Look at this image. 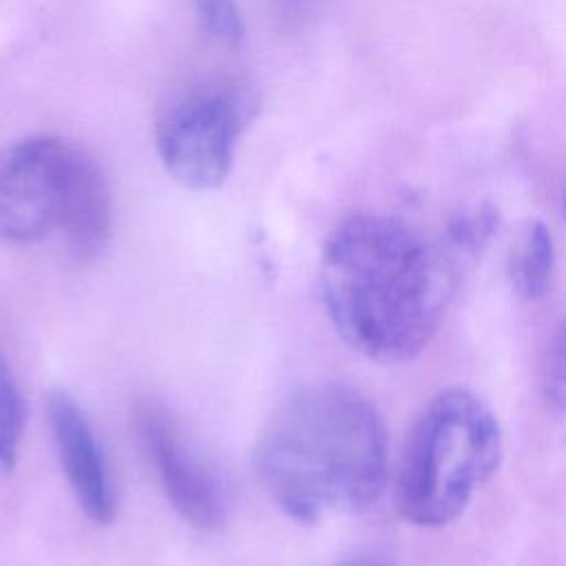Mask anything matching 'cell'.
Segmentation results:
<instances>
[{
	"label": "cell",
	"instance_id": "1",
	"mask_svg": "<svg viewBox=\"0 0 566 566\" xmlns=\"http://www.w3.org/2000/svg\"><path fill=\"white\" fill-rule=\"evenodd\" d=\"M449 274L429 245L385 214H352L325 239L318 294L338 336L378 363L418 356L433 338Z\"/></svg>",
	"mask_w": 566,
	"mask_h": 566
},
{
	"label": "cell",
	"instance_id": "2",
	"mask_svg": "<svg viewBox=\"0 0 566 566\" xmlns=\"http://www.w3.org/2000/svg\"><path fill=\"white\" fill-rule=\"evenodd\" d=\"M256 475L292 520L367 509L387 480V436L376 407L356 389L325 382L296 391L270 418Z\"/></svg>",
	"mask_w": 566,
	"mask_h": 566
},
{
	"label": "cell",
	"instance_id": "3",
	"mask_svg": "<svg viewBox=\"0 0 566 566\" xmlns=\"http://www.w3.org/2000/svg\"><path fill=\"white\" fill-rule=\"evenodd\" d=\"M502 460L493 411L467 389L438 394L416 418L402 447L396 502L405 520L442 526L464 513Z\"/></svg>",
	"mask_w": 566,
	"mask_h": 566
},
{
	"label": "cell",
	"instance_id": "4",
	"mask_svg": "<svg viewBox=\"0 0 566 566\" xmlns=\"http://www.w3.org/2000/svg\"><path fill=\"white\" fill-rule=\"evenodd\" d=\"M256 115V97L239 84L190 93L157 122V153L166 170L190 190L223 184L241 133Z\"/></svg>",
	"mask_w": 566,
	"mask_h": 566
},
{
	"label": "cell",
	"instance_id": "5",
	"mask_svg": "<svg viewBox=\"0 0 566 566\" xmlns=\"http://www.w3.org/2000/svg\"><path fill=\"white\" fill-rule=\"evenodd\" d=\"M64 144L33 135L0 148V241L31 243L57 228Z\"/></svg>",
	"mask_w": 566,
	"mask_h": 566
},
{
	"label": "cell",
	"instance_id": "6",
	"mask_svg": "<svg viewBox=\"0 0 566 566\" xmlns=\"http://www.w3.org/2000/svg\"><path fill=\"white\" fill-rule=\"evenodd\" d=\"M133 427L166 500L179 517L201 533L221 528L226 522L221 486L212 471L184 442L168 411L150 400L137 402Z\"/></svg>",
	"mask_w": 566,
	"mask_h": 566
},
{
	"label": "cell",
	"instance_id": "7",
	"mask_svg": "<svg viewBox=\"0 0 566 566\" xmlns=\"http://www.w3.org/2000/svg\"><path fill=\"white\" fill-rule=\"evenodd\" d=\"M46 411L57 458L77 506L91 522L111 524L115 517V495L93 427L66 391H53Z\"/></svg>",
	"mask_w": 566,
	"mask_h": 566
},
{
	"label": "cell",
	"instance_id": "8",
	"mask_svg": "<svg viewBox=\"0 0 566 566\" xmlns=\"http://www.w3.org/2000/svg\"><path fill=\"white\" fill-rule=\"evenodd\" d=\"M111 192L99 164L84 148L66 142L62 153L57 230L69 252L77 261L97 259L111 241Z\"/></svg>",
	"mask_w": 566,
	"mask_h": 566
},
{
	"label": "cell",
	"instance_id": "9",
	"mask_svg": "<svg viewBox=\"0 0 566 566\" xmlns=\"http://www.w3.org/2000/svg\"><path fill=\"white\" fill-rule=\"evenodd\" d=\"M555 268V245L542 221H531L511 254V281L517 294L535 301L546 294Z\"/></svg>",
	"mask_w": 566,
	"mask_h": 566
},
{
	"label": "cell",
	"instance_id": "10",
	"mask_svg": "<svg viewBox=\"0 0 566 566\" xmlns=\"http://www.w3.org/2000/svg\"><path fill=\"white\" fill-rule=\"evenodd\" d=\"M24 431V402L11 365L0 347V469L11 471L18 462Z\"/></svg>",
	"mask_w": 566,
	"mask_h": 566
},
{
	"label": "cell",
	"instance_id": "11",
	"mask_svg": "<svg viewBox=\"0 0 566 566\" xmlns=\"http://www.w3.org/2000/svg\"><path fill=\"white\" fill-rule=\"evenodd\" d=\"M500 214L491 203H475L462 210L447 228V243L455 254L475 256L497 232Z\"/></svg>",
	"mask_w": 566,
	"mask_h": 566
},
{
	"label": "cell",
	"instance_id": "12",
	"mask_svg": "<svg viewBox=\"0 0 566 566\" xmlns=\"http://www.w3.org/2000/svg\"><path fill=\"white\" fill-rule=\"evenodd\" d=\"M201 24L223 44H239L243 38V22L234 0H195Z\"/></svg>",
	"mask_w": 566,
	"mask_h": 566
},
{
	"label": "cell",
	"instance_id": "13",
	"mask_svg": "<svg viewBox=\"0 0 566 566\" xmlns=\"http://www.w3.org/2000/svg\"><path fill=\"white\" fill-rule=\"evenodd\" d=\"M544 394L555 407L566 409V323L557 332L546 358Z\"/></svg>",
	"mask_w": 566,
	"mask_h": 566
},
{
	"label": "cell",
	"instance_id": "14",
	"mask_svg": "<svg viewBox=\"0 0 566 566\" xmlns=\"http://www.w3.org/2000/svg\"><path fill=\"white\" fill-rule=\"evenodd\" d=\"M314 0H276V7L283 15V20L287 22H296L301 18L307 15V11L312 9Z\"/></svg>",
	"mask_w": 566,
	"mask_h": 566
},
{
	"label": "cell",
	"instance_id": "15",
	"mask_svg": "<svg viewBox=\"0 0 566 566\" xmlns=\"http://www.w3.org/2000/svg\"><path fill=\"white\" fill-rule=\"evenodd\" d=\"M338 566H391L382 559H374V557H354V559H347V562H340Z\"/></svg>",
	"mask_w": 566,
	"mask_h": 566
},
{
	"label": "cell",
	"instance_id": "16",
	"mask_svg": "<svg viewBox=\"0 0 566 566\" xmlns=\"http://www.w3.org/2000/svg\"><path fill=\"white\" fill-rule=\"evenodd\" d=\"M562 212H564V219H566V186H564V195H562Z\"/></svg>",
	"mask_w": 566,
	"mask_h": 566
}]
</instances>
